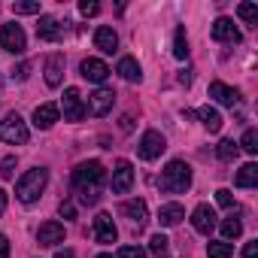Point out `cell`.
Listing matches in <instances>:
<instances>
[{
  "label": "cell",
  "instance_id": "17",
  "mask_svg": "<svg viewBox=\"0 0 258 258\" xmlns=\"http://www.w3.org/2000/svg\"><path fill=\"white\" fill-rule=\"evenodd\" d=\"M210 97H213V100H219L222 106H234V103L240 100V91H237V88H231V85H225L222 79H216V82H210Z\"/></svg>",
  "mask_w": 258,
  "mask_h": 258
},
{
  "label": "cell",
  "instance_id": "7",
  "mask_svg": "<svg viewBox=\"0 0 258 258\" xmlns=\"http://www.w3.org/2000/svg\"><path fill=\"white\" fill-rule=\"evenodd\" d=\"M131 185H134V164L127 158H121V161H115V170H112V191L127 195Z\"/></svg>",
  "mask_w": 258,
  "mask_h": 258
},
{
  "label": "cell",
  "instance_id": "30",
  "mask_svg": "<svg viewBox=\"0 0 258 258\" xmlns=\"http://www.w3.org/2000/svg\"><path fill=\"white\" fill-rule=\"evenodd\" d=\"M237 152H240V146H237L234 140H222V143H219V149H216V155H219L222 161H231V158H237Z\"/></svg>",
  "mask_w": 258,
  "mask_h": 258
},
{
  "label": "cell",
  "instance_id": "32",
  "mask_svg": "<svg viewBox=\"0 0 258 258\" xmlns=\"http://www.w3.org/2000/svg\"><path fill=\"white\" fill-rule=\"evenodd\" d=\"M167 243H170V240H167L164 234H155V237L149 240V249H152L158 258H164V255H167Z\"/></svg>",
  "mask_w": 258,
  "mask_h": 258
},
{
  "label": "cell",
  "instance_id": "29",
  "mask_svg": "<svg viewBox=\"0 0 258 258\" xmlns=\"http://www.w3.org/2000/svg\"><path fill=\"white\" fill-rule=\"evenodd\" d=\"M237 16H240L246 25H258V7H255V4H240V7H237Z\"/></svg>",
  "mask_w": 258,
  "mask_h": 258
},
{
  "label": "cell",
  "instance_id": "13",
  "mask_svg": "<svg viewBox=\"0 0 258 258\" xmlns=\"http://www.w3.org/2000/svg\"><path fill=\"white\" fill-rule=\"evenodd\" d=\"M191 225H195L198 234H210L216 228V210L210 204H198L195 213H191Z\"/></svg>",
  "mask_w": 258,
  "mask_h": 258
},
{
  "label": "cell",
  "instance_id": "43",
  "mask_svg": "<svg viewBox=\"0 0 258 258\" xmlns=\"http://www.w3.org/2000/svg\"><path fill=\"white\" fill-rule=\"evenodd\" d=\"M4 210H7V191L0 188V216H4Z\"/></svg>",
  "mask_w": 258,
  "mask_h": 258
},
{
  "label": "cell",
  "instance_id": "34",
  "mask_svg": "<svg viewBox=\"0 0 258 258\" xmlns=\"http://www.w3.org/2000/svg\"><path fill=\"white\" fill-rule=\"evenodd\" d=\"M0 176H4V179L16 176V155H7L4 161H0Z\"/></svg>",
  "mask_w": 258,
  "mask_h": 258
},
{
  "label": "cell",
  "instance_id": "18",
  "mask_svg": "<svg viewBox=\"0 0 258 258\" xmlns=\"http://www.w3.org/2000/svg\"><path fill=\"white\" fill-rule=\"evenodd\" d=\"M37 37L46 40V43H58V40H61V22H58L55 16H40Z\"/></svg>",
  "mask_w": 258,
  "mask_h": 258
},
{
  "label": "cell",
  "instance_id": "14",
  "mask_svg": "<svg viewBox=\"0 0 258 258\" xmlns=\"http://www.w3.org/2000/svg\"><path fill=\"white\" fill-rule=\"evenodd\" d=\"M210 34H213L216 43H240V31H237V25H234L231 19H225V16L213 22V31H210Z\"/></svg>",
  "mask_w": 258,
  "mask_h": 258
},
{
  "label": "cell",
  "instance_id": "42",
  "mask_svg": "<svg viewBox=\"0 0 258 258\" xmlns=\"http://www.w3.org/2000/svg\"><path fill=\"white\" fill-rule=\"evenodd\" d=\"M55 258H76V255H73V249H58Z\"/></svg>",
  "mask_w": 258,
  "mask_h": 258
},
{
  "label": "cell",
  "instance_id": "20",
  "mask_svg": "<svg viewBox=\"0 0 258 258\" xmlns=\"http://www.w3.org/2000/svg\"><path fill=\"white\" fill-rule=\"evenodd\" d=\"M64 79V55H49L46 58V85L58 88Z\"/></svg>",
  "mask_w": 258,
  "mask_h": 258
},
{
  "label": "cell",
  "instance_id": "21",
  "mask_svg": "<svg viewBox=\"0 0 258 258\" xmlns=\"http://www.w3.org/2000/svg\"><path fill=\"white\" fill-rule=\"evenodd\" d=\"M182 219H185L182 204H164V207L158 210V222H161V228H176Z\"/></svg>",
  "mask_w": 258,
  "mask_h": 258
},
{
  "label": "cell",
  "instance_id": "26",
  "mask_svg": "<svg viewBox=\"0 0 258 258\" xmlns=\"http://www.w3.org/2000/svg\"><path fill=\"white\" fill-rule=\"evenodd\" d=\"M231 252H234V246L225 243V240H210L207 243V255L210 258H231Z\"/></svg>",
  "mask_w": 258,
  "mask_h": 258
},
{
  "label": "cell",
  "instance_id": "5",
  "mask_svg": "<svg viewBox=\"0 0 258 258\" xmlns=\"http://www.w3.org/2000/svg\"><path fill=\"white\" fill-rule=\"evenodd\" d=\"M0 49H7V52H13V55H22L25 49H28V37H25V31H22V25H4L0 28Z\"/></svg>",
  "mask_w": 258,
  "mask_h": 258
},
{
  "label": "cell",
  "instance_id": "4",
  "mask_svg": "<svg viewBox=\"0 0 258 258\" xmlns=\"http://www.w3.org/2000/svg\"><path fill=\"white\" fill-rule=\"evenodd\" d=\"M0 140L4 143H13V146H25L31 140V131H28V124L19 112H10L4 121H0Z\"/></svg>",
  "mask_w": 258,
  "mask_h": 258
},
{
  "label": "cell",
  "instance_id": "3",
  "mask_svg": "<svg viewBox=\"0 0 258 258\" xmlns=\"http://www.w3.org/2000/svg\"><path fill=\"white\" fill-rule=\"evenodd\" d=\"M46 182H49V170H46V167H34V170H28V173L16 182V198H19L22 204H34V201L43 195Z\"/></svg>",
  "mask_w": 258,
  "mask_h": 258
},
{
  "label": "cell",
  "instance_id": "19",
  "mask_svg": "<svg viewBox=\"0 0 258 258\" xmlns=\"http://www.w3.org/2000/svg\"><path fill=\"white\" fill-rule=\"evenodd\" d=\"M94 46H97L103 55H112V52L118 49V34H115L112 28H106V25H103V28H97V31H94Z\"/></svg>",
  "mask_w": 258,
  "mask_h": 258
},
{
  "label": "cell",
  "instance_id": "6",
  "mask_svg": "<svg viewBox=\"0 0 258 258\" xmlns=\"http://www.w3.org/2000/svg\"><path fill=\"white\" fill-rule=\"evenodd\" d=\"M167 149V140H164V134L161 131H146L143 137H140V158L143 161H155V158H161V152Z\"/></svg>",
  "mask_w": 258,
  "mask_h": 258
},
{
  "label": "cell",
  "instance_id": "24",
  "mask_svg": "<svg viewBox=\"0 0 258 258\" xmlns=\"http://www.w3.org/2000/svg\"><path fill=\"white\" fill-rule=\"evenodd\" d=\"M234 185H237V188H252V185H258V167H255L252 161H249V164H243V167L237 170Z\"/></svg>",
  "mask_w": 258,
  "mask_h": 258
},
{
  "label": "cell",
  "instance_id": "11",
  "mask_svg": "<svg viewBox=\"0 0 258 258\" xmlns=\"http://www.w3.org/2000/svg\"><path fill=\"white\" fill-rule=\"evenodd\" d=\"M112 100H115V91L112 88H97L94 94H88V112L94 118H100V115H106L112 109Z\"/></svg>",
  "mask_w": 258,
  "mask_h": 258
},
{
  "label": "cell",
  "instance_id": "41",
  "mask_svg": "<svg viewBox=\"0 0 258 258\" xmlns=\"http://www.w3.org/2000/svg\"><path fill=\"white\" fill-rule=\"evenodd\" d=\"M179 82H182V85H191V70H182V73H179Z\"/></svg>",
  "mask_w": 258,
  "mask_h": 258
},
{
  "label": "cell",
  "instance_id": "36",
  "mask_svg": "<svg viewBox=\"0 0 258 258\" xmlns=\"http://www.w3.org/2000/svg\"><path fill=\"white\" fill-rule=\"evenodd\" d=\"M216 204H219V207H234V195H231L228 188H219V191H216Z\"/></svg>",
  "mask_w": 258,
  "mask_h": 258
},
{
  "label": "cell",
  "instance_id": "35",
  "mask_svg": "<svg viewBox=\"0 0 258 258\" xmlns=\"http://www.w3.org/2000/svg\"><path fill=\"white\" fill-rule=\"evenodd\" d=\"M79 13L88 19V16H97L100 13V4H97V0H82V4H79Z\"/></svg>",
  "mask_w": 258,
  "mask_h": 258
},
{
  "label": "cell",
  "instance_id": "15",
  "mask_svg": "<svg viewBox=\"0 0 258 258\" xmlns=\"http://www.w3.org/2000/svg\"><path fill=\"white\" fill-rule=\"evenodd\" d=\"M64 225L61 222H43L40 225V231H37V243L40 246H58V243H64Z\"/></svg>",
  "mask_w": 258,
  "mask_h": 258
},
{
  "label": "cell",
  "instance_id": "9",
  "mask_svg": "<svg viewBox=\"0 0 258 258\" xmlns=\"http://www.w3.org/2000/svg\"><path fill=\"white\" fill-rule=\"evenodd\" d=\"M118 213H121L127 222H134L137 228H143V225H146V219H149V207H146V201H143V198H134V201H121Z\"/></svg>",
  "mask_w": 258,
  "mask_h": 258
},
{
  "label": "cell",
  "instance_id": "31",
  "mask_svg": "<svg viewBox=\"0 0 258 258\" xmlns=\"http://www.w3.org/2000/svg\"><path fill=\"white\" fill-rule=\"evenodd\" d=\"M16 16H40V4H34V0H22V4H13Z\"/></svg>",
  "mask_w": 258,
  "mask_h": 258
},
{
  "label": "cell",
  "instance_id": "23",
  "mask_svg": "<svg viewBox=\"0 0 258 258\" xmlns=\"http://www.w3.org/2000/svg\"><path fill=\"white\" fill-rule=\"evenodd\" d=\"M195 115L201 118V124L207 127L210 134H219V131H222V115H219V109H213V106H201Z\"/></svg>",
  "mask_w": 258,
  "mask_h": 258
},
{
  "label": "cell",
  "instance_id": "37",
  "mask_svg": "<svg viewBox=\"0 0 258 258\" xmlns=\"http://www.w3.org/2000/svg\"><path fill=\"white\" fill-rule=\"evenodd\" d=\"M58 216H61V219H73V216H76V204H73V201H61Z\"/></svg>",
  "mask_w": 258,
  "mask_h": 258
},
{
  "label": "cell",
  "instance_id": "44",
  "mask_svg": "<svg viewBox=\"0 0 258 258\" xmlns=\"http://www.w3.org/2000/svg\"><path fill=\"white\" fill-rule=\"evenodd\" d=\"M97 258H112V255H106V252H103V255H97Z\"/></svg>",
  "mask_w": 258,
  "mask_h": 258
},
{
  "label": "cell",
  "instance_id": "27",
  "mask_svg": "<svg viewBox=\"0 0 258 258\" xmlns=\"http://www.w3.org/2000/svg\"><path fill=\"white\" fill-rule=\"evenodd\" d=\"M243 152H249V155H258V131H255V127H246V131H243V140L237 143Z\"/></svg>",
  "mask_w": 258,
  "mask_h": 258
},
{
  "label": "cell",
  "instance_id": "10",
  "mask_svg": "<svg viewBox=\"0 0 258 258\" xmlns=\"http://www.w3.org/2000/svg\"><path fill=\"white\" fill-rule=\"evenodd\" d=\"M91 234L97 243H115L118 240V231L112 225V216L109 213H97L94 216V225H91Z\"/></svg>",
  "mask_w": 258,
  "mask_h": 258
},
{
  "label": "cell",
  "instance_id": "28",
  "mask_svg": "<svg viewBox=\"0 0 258 258\" xmlns=\"http://www.w3.org/2000/svg\"><path fill=\"white\" fill-rule=\"evenodd\" d=\"M222 234H225V243H228V240H237V237L243 234V222L234 219V216L225 219V222H222Z\"/></svg>",
  "mask_w": 258,
  "mask_h": 258
},
{
  "label": "cell",
  "instance_id": "40",
  "mask_svg": "<svg viewBox=\"0 0 258 258\" xmlns=\"http://www.w3.org/2000/svg\"><path fill=\"white\" fill-rule=\"evenodd\" d=\"M0 258H10V240L0 234Z\"/></svg>",
  "mask_w": 258,
  "mask_h": 258
},
{
  "label": "cell",
  "instance_id": "33",
  "mask_svg": "<svg viewBox=\"0 0 258 258\" xmlns=\"http://www.w3.org/2000/svg\"><path fill=\"white\" fill-rule=\"evenodd\" d=\"M115 258H146V249L143 246H121L115 252Z\"/></svg>",
  "mask_w": 258,
  "mask_h": 258
},
{
  "label": "cell",
  "instance_id": "16",
  "mask_svg": "<svg viewBox=\"0 0 258 258\" xmlns=\"http://www.w3.org/2000/svg\"><path fill=\"white\" fill-rule=\"evenodd\" d=\"M58 118H61L58 103H40V106L34 109V124L40 127V131H49V127H52Z\"/></svg>",
  "mask_w": 258,
  "mask_h": 258
},
{
  "label": "cell",
  "instance_id": "1",
  "mask_svg": "<svg viewBox=\"0 0 258 258\" xmlns=\"http://www.w3.org/2000/svg\"><path fill=\"white\" fill-rule=\"evenodd\" d=\"M103 182H106V170H103L100 161H82V164H76V170H73V188L79 191L82 204H97L100 191H103Z\"/></svg>",
  "mask_w": 258,
  "mask_h": 258
},
{
  "label": "cell",
  "instance_id": "8",
  "mask_svg": "<svg viewBox=\"0 0 258 258\" xmlns=\"http://www.w3.org/2000/svg\"><path fill=\"white\" fill-rule=\"evenodd\" d=\"M58 109H64V118L67 121H79L85 115V103H82L79 88H64V97H61V106Z\"/></svg>",
  "mask_w": 258,
  "mask_h": 258
},
{
  "label": "cell",
  "instance_id": "25",
  "mask_svg": "<svg viewBox=\"0 0 258 258\" xmlns=\"http://www.w3.org/2000/svg\"><path fill=\"white\" fill-rule=\"evenodd\" d=\"M173 58H179V61L188 58V37H185V28H182V25H179L176 34H173Z\"/></svg>",
  "mask_w": 258,
  "mask_h": 258
},
{
  "label": "cell",
  "instance_id": "12",
  "mask_svg": "<svg viewBox=\"0 0 258 258\" xmlns=\"http://www.w3.org/2000/svg\"><path fill=\"white\" fill-rule=\"evenodd\" d=\"M79 73H82L88 82H94V85H103V82L109 79V67H106L100 58H85V61L79 64Z\"/></svg>",
  "mask_w": 258,
  "mask_h": 258
},
{
  "label": "cell",
  "instance_id": "38",
  "mask_svg": "<svg viewBox=\"0 0 258 258\" xmlns=\"http://www.w3.org/2000/svg\"><path fill=\"white\" fill-rule=\"evenodd\" d=\"M28 73H31V64L25 61V64H19V67L13 70V79H19V82H22V79H28Z\"/></svg>",
  "mask_w": 258,
  "mask_h": 258
},
{
  "label": "cell",
  "instance_id": "2",
  "mask_svg": "<svg viewBox=\"0 0 258 258\" xmlns=\"http://www.w3.org/2000/svg\"><path fill=\"white\" fill-rule=\"evenodd\" d=\"M158 185H161V191H167V195H182V191H188L191 188V167L185 164V161H170L164 170H161V179H158Z\"/></svg>",
  "mask_w": 258,
  "mask_h": 258
},
{
  "label": "cell",
  "instance_id": "39",
  "mask_svg": "<svg viewBox=\"0 0 258 258\" xmlns=\"http://www.w3.org/2000/svg\"><path fill=\"white\" fill-rule=\"evenodd\" d=\"M243 255H246V258H258V240H249L246 249H243Z\"/></svg>",
  "mask_w": 258,
  "mask_h": 258
},
{
  "label": "cell",
  "instance_id": "22",
  "mask_svg": "<svg viewBox=\"0 0 258 258\" xmlns=\"http://www.w3.org/2000/svg\"><path fill=\"white\" fill-rule=\"evenodd\" d=\"M115 73H118L124 82H140V79H143V67L137 64V58H121L118 67H115Z\"/></svg>",
  "mask_w": 258,
  "mask_h": 258
}]
</instances>
